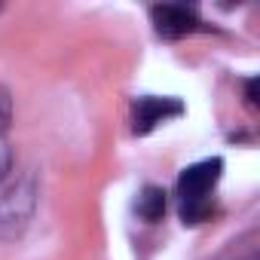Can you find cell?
Segmentation results:
<instances>
[{
    "label": "cell",
    "mask_w": 260,
    "mask_h": 260,
    "mask_svg": "<svg viewBox=\"0 0 260 260\" xmlns=\"http://www.w3.org/2000/svg\"><path fill=\"white\" fill-rule=\"evenodd\" d=\"M34 208H37V184L28 175L0 196V239L4 242L19 239L25 233V226L31 223Z\"/></svg>",
    "instance_id": "obj_2"
},
{
    "label": "cell",
    "mask_w": 260,
    "mask_h": 260,
    "mask_svg": "<svg viewBox=\"0 0 260 260\" xmlns=\"http://www.w3.org/2000/svg\"><path fill=\"white\" fill-rule=\"evenodd\" d=\"M10 169H13V153H10V147H7V141H4V135H0V184L7 181Z\"/></svg>",
    "instance_id": "obj_7"
},
{
    "label": "cell",
    "mask_w": 260,
    "mask_h": 260,
    "mask_svg": "<svg viewBox=\"0 0 260 260\" xmlns=\"http://www.w3.org/2000/svg\"><path fill=\"white\" fill-rule=\"evenodd\" d=\"M184 104L178 98H156V95H144L135 101V135H147L153 128L172 116H181Z\"/></svg>",
    "instance_id": "obj_3"
},
{
    "label": "cell",
    "mask_w": 260,
    "mask_h": 260,
    "mask_svg": "<svg viewBox=\"0 0 260 260\" xmlns=\"http://www.w3.org/2000/svg\"><path fill=\"white\" fill-rule=\"evenodd\" d=\"M150 19H153L156 34H159V37H166V40H178V37H184V34H190V31H196V28H199L196 13H193V10H187V7H178V4L153 7V10H150Z\"/></svg>",
    "instance_id": "obj_4"
},
{
    "label": "cell",
    "mask_w": 260,
    "mask_h": 260,
    "mask_svg": "<svg viewBox=\"0 0 260 260\" xmlns=\"http://www.w3.org/2000/svg\"><path fill=\"white\" fill-rule=\"evenodd\" d=\"M135 211L138 217H144L147 223H156L162 214H166V190L162 187H144L138 193V202H135Z\"/></svg>",
    "instance_id": "obj_5"
},
{
    "label": "cell",
    "mask_w": 260,
    "mask_h": 260,
    "mask_svg": "<svg viewBox=\"0 0 260 260\" xmlns=\"http://www.w3.org/2000/svg\"><path fill=\"white\" fill-rule=\"evenodd\" d=\"M220 172H223V159H217V156L193 162L181 172V178H178V199H181L178 211H181L184 223H202L211 214V190L220 181Z\"/></svg>",
    "instance_id": "obj_1"
},
{
    "label": "cell",
    "mask_w": 260,
    "mask_h": 260,
    "mask_svg": "<svg viewBox=\"0 0 260 260\" xmlns=\"http://www.w3.org/2000/svg\"><path fill=\"white\" fill-rule=\"evenodd\" d=\"M10 119H13V98H10V92L4 86H0V135L7 132Z\"/></svg>",
    "instance_id": "obj_6"
}]
</instances>
